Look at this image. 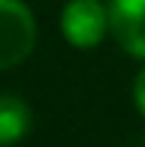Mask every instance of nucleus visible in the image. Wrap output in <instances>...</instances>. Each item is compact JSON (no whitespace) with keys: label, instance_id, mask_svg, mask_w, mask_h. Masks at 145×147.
I'll list each match as a JSON object with an SVG mask.
<instances>
[{"label":"nucleus","instance_id":"f257e3e1","mask_svg":"<svg viewBox=\"0 0 145 147\" xmlns=\"http://www.w3.org/2000/svg\"><path fill=\"white\" fill-rule=\"evenodd\" d=\"M36 48V18L24 0H0V72L15 69Z\"/></svg>","mask_w":145,"mask_h":147},{"label":"nucleus","instance_id":"f03ea898","mask_svg":"<svg viewBox=\"0 0 145 147\" xmlns=\"http://www.w3.org/2000/svg\"><path fill=\"white\" fill-rule=\"evenodd\" d=\"M61 33L72 48H97L112 33L109 9L100 0H70L61 12Z\"/></svg>","mask_w":145,"mask_h":147},{"label":"nucleus","instance_id":"7ed1b4c3","mask_svg":"<svg viewBox=\"0 0 145 147\" xmlns=\"http://www.w3.org/2000/svg\"><path fill=\"white\" fill-rule=\"evenodd\" d=\"M112 36L133 60H145V0H112Z\"/></svg>","mask_w":145,"mask_h":147},{"label":"nucleus","instance_id":"20e7f679","mask_svg":"<svg viewBox=\"0 0 145 147\" xmlns=\"http://www.w3.org/2000/svg\"><path fill=\"white\" fill-rule=\"evenodd\" d=\"M34 114H30L27 102L12 93H0V147L18 144L30 132Z\"/></svg>","mask_w":145,"mask_h":147},{"label":"nucleus","instance_id":"39448f33","mask_svg":"<svg viewBox=\"0 0 145 147\" xmlns=\"http://www.w3.org/2000/svg\"><path fill=\"white\" fill-rule=\"evenodd\" d=\"M133 102H136V108H139V114L145 117V66H142V72L133 81Z\"/></svg>","mask_w":145,"mask_h":147}]
</instances>
